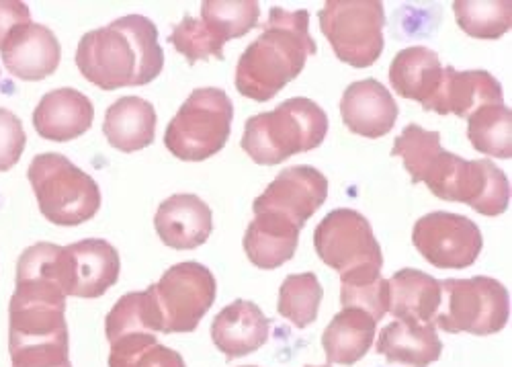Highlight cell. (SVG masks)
Instances as JSON below:
<instances>
[{
  "mask_svg": "<svg viewBox=\"0 0 512 367\" xmlns=\"http://www.w3.org/2000/svg\"><path fill=\"white\" fill-rule=\"evenodd\" d=\"M398 103L392 93L375 78L357 80L340 99V115L345 126L361 138H383L390 134L398 119Z\"/></svg>",
  "mask_w": 512,
  "mask_h": 367,
  "instance_id": "obj_16",
  "label": "cell"
},
{
  "mask_svg": "<svg viewBox=\"0 0 512 367\" xmlns=\"http://www.w3.org/2000/svg\"><path fill=\"white\" fill-rule=\"evenodd\" d=\"M27 177L39 212L56 226H80L93 220L101 208L97 181L58 152L37 154Z\"/></svg>",
  "mask_w": 512,
  "mask_h": 367,
  "instance_id": "obj_5",
  "label": "cell"
},
{
  "mask_svg": "<svg viewBox=\"0 0 512 367\" xmlns=\"http://www.w3.org/2000/svg\"><path fill=\"white\" fill-rule=\"evenodd\" d=\"M318 21L340 62L369 68L379 60L386 25L379 0H328L318 11Z\"/></svg>",
  "mask_w": 512,
  "mask_h": 367,
  "instance_id": "obj_9",
  "label": "cell"
},
{
  "mask_svg": "<svg viewBox=\"0 0 512 367\" xmlns=\"http://www.w3.org/2000/svg\"><path fill=\"white\" fill-rule=\"evenodd\" d=\"M154 228L166 247L175 251H193L211 236L213 214L201 197L193 193H177L158 206Z\"/></svg>",
  "mask_w": 512,
  "mask_h": 367,
  "instance_id": "obj_17",
  "label": "cell"
},
{
  "mask_svg": "<svg viewBox=\"0 0 512 367\" xmlns=\"http://www.w3.org/2000/svg\"><path fill=\"white\" fill-rule=\"evenodd\" d=\"M168 42L175 46V50L187 58L189 64L197 60H224V42L220 37L211 33V29L191 15H185L181 23L173 27Z\"/></svg>",
  "mask_w": 512,
  "mask_h": 367,
  "instance_id": "obj_34",
  "label": "cell"
},
{
  "mask_svg": "<svg viewBox=\"0 0 512 367\" xmlns=\"http://www.w3.org/2000/svg\"><path fill=\"white\" fill-rule=\"evenodd\" d=\"M164 335L193 333L216 302L218 285L213 273L195 261L170 267L152 285Z\"/></svg>",
  "mask_w": 512,
  "mask_h": 367,
  "instance_id": "obj_11",
  "label": "cell"
},
{
  "mask_svg": "<svg viewBox=\"0 0 512 367\" xmlns=\"http://www.w3.org/2000/svg\"><path fill=\"white\" fill-rule=\"evenodd\" d=\"M441 304V281L418 269H400L388 279V312L396 320L433 322Z\"/></svg>",
  "mask_w": 512,
  "mask_h": 367,
  "instance_id": "obj_25",
  "label": "cell"
},
{
  "mask_svg": "<svg viewBox=\"0 0 512 367\" xmlns=\"http://www.w3.org/2000/svg\"><path fill=\"white\" fill-rule=\"evenodd\" d=\"M328 197V179L314 167L297 165L281 171L273 183L254 199V214L273 212L291 220L297 228L324 206Z\"/></svg>",
  "mask_w": 512,
  "mask_h": 367,
  "instance_id": "obj_13",
  "label": "cell"
},
{
  "mask_svg": "<svg viewBox=\"0 0 512 367\" xmlns=\"http://www.w3.org/2000/svg\"><path fill=\"white\" fill-rule=\"evenodd\" d=\"M412 242L422 259L437 269L472 267L484 247L476 222L451 212L422 216L412 228Z\"/></svg>",
  "mask_w": 512,
  "mask_h": 367,
  "instance_id": "obj_12",
  "label": "cell"
},
{
  "mask_svg": "<svg viewBox=\"0 0 512 367\" xmlns=\"http://www.w3.org/2000/svg\"><path fill=\"white\" fill-rule=\"evenodd\" d=\"M66 294L41 275L17 273L9 304V353L13 367H72L68 357Z\"/></svg>",
  "mask_w": 512,
  "mask_h": 367,
  "instance_id": "obj_2",
  "label": "cell"
},
{
  "mask_svg": "<svg viewBox=\"0 0 512 367\" xmlns=\"http://www.w3.org/2000/svg\"><path fill=\"white\" fill-rule=\"evenodd\" d=\"M259 19L261 5L256 0H205L201 5V21L224 44L259 27Z\"/></svg>",
  "mask_w": 512,
  "mask_h": 367,
  "instance_id": "obj_31",
  "label": "cell"
},
{
  "mask_svg": "<svg viewBox=\"0 0 512 367\" xmlns=\"http://www.w3.org/2000/svg\"><path fill=\"white\" fill-rule=\"evenodd\" d=\"M377 322L361 308L340 310L322 335V349L330 363L355 365L373 347Z\"/></svg>",
  "mask_w": 512,
  "mask_h": 367,
  "instance_id": "obj_26",
  "label": "cell"
},
{
  "mask_svg": "<svg viewBox=\"0 0 512 367\" xmlns=\"http://www.w3.org/2000/svg\"><path fill=\"white\" fill-rule=\"evenodd\" d=\"M314 247L340 279L381 275V247L369 220L355 210L330 212L314 230Z\"/></svg>",
  "mask_w": 512,
  "mask_h": 367,
  "instance_id": "obj_10",
  "label": "cell"
},
{
  "mask_svg": "<svg viewBox=\"0 0 512 367\" xmlns=\"http://www.w3.org/2000/svg\"><path fill=\"white\" fill-rule=\"evenodd\" d=\"M508 318L510 296L498 279L478 275L441 281V304L433 320L441 331L488 337L500 333Z\"/></svg>",
  "mask_w": 512,
  "mask_h": 367,
  "instance_id": "obj_7",
  "label": "cell"
},
{
  "mask_svg": "<svg viewBox=\"0 0 512 367\" xmlns=\"http://www.w3.org/2000/svg\"><path fill=\"white\" fill-rule=\"evenodd\" d=\"M234 105L222 89H195L170 119L164 146L187 162H201L218 154L232 132Z\"/></svg>",
  "mask_w": 512,
  "mask_h": 367,
  "instance_id": "obj_6",
  "label": "cell"
},
{
  "mask_svg": "<svg viewBox=\"0 0 512 367\" xmlns=\"http://www.w3.org/2000/svg\"><path fill=\"white\" fill-rule=\"evenodd\" d=\"M467 138L480 154L508 160L512 156V111L486 105L467 117Z\"/></svg>",
  "mask_w": 512,
  "mask_h": 367,
  "instance_id": "obj_28",
  "label": "cell"
},
{
  "mask_svg": "<svg viewBox=\"0 0 512 367\" xmlns=\"http://www.w3.org/2000/svg\"><path fill=\"white\" fill-rule=\"evenodd\" d=\"M441 152V134L424 130L418 124H408L392 148V154L404 160L412 183H422L426 179Z\"/></svg>",
  "mask_w": 512,
  "mask_h": 367,
  "instance_id": "obj_33",
  "label": "cell"
},
{
  "mask_svg": "<svg viewBox=\"0 0 512 367\" xmlns=\"http://www.w3.org/2000/svg\"><path fill=\"white\" fill-rule=\"evenodd\" d=\"M0 54H3L5 68L15 78L35 83L58 70L62 48L52 29L31 21L9 33Z\"/></svg>",
  "mask_w": 512,
  "mask_h": 367,
  "instance_id": "obj_15",
  "label": "cell"
},
{
  "mask_svg": "<svg viewBox=\"0 0 512 367\" xmlns=\"http://www.w3.org/2000/svg\"><path fill=\"white\" fill-rule=\"evenodd\" d=\"M306 367H328V365H306Z\"/></svg>",
  "mask_w": 512,
  "mask_h": 367,
  "instance_id": "obj_38",
  "label": "cell"
},
{
  "mask_svg": "<svg viewBox=\"0 0 512 367\" xmlns=\"http://www.w3.org/2000/svg\"><path fill=\"white\" fill-rule=\"evenodd\" d=\"M328 134V115L306 97H293L267 113L252 115L242 136V150L256 165L273 167L318 148Z\"/></svg>",
  "mask_w": 512,
  "mask_h": 367,
  "instance_id": "obj_4",
  "label": "cell"
},
{
  "mask_svg": "<svg viewBox=\"0 0 512 367\" xmlns=\"http://www.w3.org/2000/svg\"><path fill=\"white\" fill-rule=\"evenodd\" d=\"M144 333H162L160 312L154 300L152 285L146 292H132L121 296L105 318V335L109 345L117 339Z\"/></svg>",
  "mask_w": 512,
  "mask_h": 367,
  "instance_id": "obj_27",
  "label": "cell"
},
{
  "mask_svg": "<svg viewBox=\"0 0 512 367\" xmlns=\"http://www.w3.org/2000/svg\"><path fill=\"white\" fill-rule=\"evenodd\" d=\"M158 335H132L111 343L109 367H187L179 351L164 347Z\"/></svg>",
  "mask_w": 512,
  "mask_h": 367,
  "instance_id": "obj_32",
  "label": "cell"
},
{
  "mask_svg": "<svg viewBox=\"0 0 512 367\" xmlns=\"http://www.w3.org/2000/svg\"><path fill=\"white\" fill-rule=\"evenodd\" d=\"M64 294L95 300L107 294L119 279V253L103 238H87L64 247Z\"/></svg>",
  "mask_w": 512,
  "mask_h": 367,
  "instance_id": "obj_14",
  "label": "cell"
},
{
  "mask_svg": "<svg viewBox=\"0 0 512 367\" xmlns=\"http://www.w3.org/2000/svg\"><path fill=\"white\" fill-rule=\"evenodd\" d=\"M322 298L324 290L316 273L310 271L289 275L285 277L279 290L277 310L295 326V329H306V326L316 322Z\"/></svg>",
  "mask_w": 512,
  "mask_h": 367,
  "instance_id": "obj_30",
  "label": "cell"
},
{
  "mask_svg": "<svg viewBox=\"0 0 512 367\" xmlns=\"http://www.w3.org/2000/svg\"><path fill=\"white\" fill-rule=\"evenodd\" d=\"M25 130L21 119L9 111L0 109V173L11 171L21 160L25 150Z\"/></svg>",
  "mask_w": 512,
  "mask_h": 367,
  "instance_id": "obj_36",
  "label": "cell"
},
{
  "mask_svg": "<svg viewBox=\"0 0 512 367\" xmlns=\"http://www.w3.org/2000/svg\"><path fill=\"white\" fill-rule=\"evenodd\" d=\"M375 351L390 363L406 367H429L439 361L443 343L435 322L394 320L377 337Z\"/></svg>",
  "mask_w": 512,
  "mask_h": 367,
  "instance_id": "obj_21",
  "label": "cell"
},
{
  "mask_svg": "<svg viewBox=\"0 0 512 367\" xmlns=\"http://www.w3.org/2000/svg\"><path fill=\"white\" fill-rule=\"evenodd\" d=\"M80 74L103 91L144 87L164 68L156 25L142 15H125L82 35L76 50Z\"/></svg>",
  "mask_w": 512,
  "mask_h": 367,
  "instance_id": "obj_1",
  "label": "cell"
},
{
  "mask_svg": "<svg viewBox=\"0 0 512 367\" xmlns=\"http://www.w3.org/2000/svg\"><path fill=\"white\" fill-rule=\"evenodd\" d=\"M103 134L107 142L125 154L148 148L156 134L154 105L142 97H121L105 113Z\"/></svg>",
  "mask_w": 512,
  "mask_h": 367,
  "instance_id": "obj_23",
  "label": "cell"
},
{
  "mask_svg": "<svg viewBox=\"0 0 512 367\" xmlns=\"http://www.w3.org/2000/svg\"><path fill=\"white\" fill-rule=\"evenodd\" d=\"M459 27L476 39H500L512 27L510 0H455Z\"/></svg>",
  "mask_w": 512,
  "mask_h": 367,
  "instance_id": "obj_29",
  "label": "cell"
},
{
  "mask_svg": "<svg viewBox=\"0 0 512 367\" xmlns=\"http://www.w3.org/2000/svg\"><path fill=\"white\" fill-rule=\"evenodd\" d=\"M340 304L343 308H361L375 322L388 314V279L381 275L340 281Z\"/></svg>",
  "mask_w": 512,
  "mask_h": 367,
  "instance_id": "obj_35",
  "label": "cell"
},
{
  "mask_svg": "<svg viewBox=\"0 0 512 367\" xmlns=\"http://www.w3.org/2000/svg\"><path fill=\"white\" fill-rule=\"evenodd\" d=\"M422 183L439 199L465 203L490 218L504 214L510 203V183L488 158L465 160L443 150Z\"/></svg>",
  "mask_w": 512,
  "mask_h": 367,
  "instance_id": "obj_8",
  "label": "cell"
},
{
  "mask_svg": "<svg viewBox=\"0 0 512 367\" xmlns=\"http://www.w3.org/2000/svg\"><path fill=\"white\" fill-rule=\"evenodd\" d=\"M271 320L254 302L236 300L211 324V339L226 359H238L259 351L269 339Z\"/></svg>",
  "mask_w": 512,
  "mask_h": 367,
  "instance_id": "obj_20",
  "label": "cell"
},
{
  "mask_svg": "<svg viewBox=\"0 0 512 367\" xmlns=\"http://www.w3.org/2000/svg\"><path fill=\"white\" fill-rule=\"evenodd\" d=\"M297 244H300V228L273 212L254 214L244 234L246 257L259 269L281 267L295 255Z\"/></svg>",
  "mask_w": 512,
  "mask_h": 367,
  "instance_id": "obj_22",
  "label": "cell"
},
{
  "mask_svg": "<svg viewBox=\"0 0 512 367\" xmlns=\"http://www.w3.org/2000/svg\"><path fill=\"white\" fill-rule=\"evenodd\" d=\"M31 23V13L25 3L19 0H0V48L13 29Z\"/></svg>",
  "mask_w": 512,
  "mask_h": 367,
  "instance_id": "obj_37",
  "label": "cell"
},
{
  "mask_svg": "<svg viewBox=\"0 0 512 367\" xmlns=\"http://www.w3.org/2000/svg\"><path fill=\"white\" fill-rule=\"evenodd\" d=\"M310 13L273 7L263 33L244 50L236 66V89L252 101H271L302 74L316 54Z\"/></svg>",
  "mask_w": 512,
  "mask_h": 367,
  "instance_id": "obj_3",
  "label": "cell"
},
{
  "mask_svg": "<svg viewBox=\"0 0 512 367\" xmlns=\"http://www.w3.org/2000/svg\"><path fill=\"white\" fill-rule=\"evenodd\" d=\"M486 105H504V95L498 80L486 70L457 72L453 66L443 68V80L433 101L424 111L439 115L469 117Z\"/></svg>",
  "mask_w": 512,
  "mask_h": 367,
  "instance_id": "obj_18",
  "label": "cell"
},
{
  "mask_svg": "<svg viewBox=\"0 0 512 367\" xmlns=\"http://www.w3.org/2000/svg\"><path fill=\"white\" fill-rule=\"evenodd\" d=\"M95 121L93 101L76 89H56L41 97L33 111L35 132L52 142H70L87 134Z\"/></svg>",
  "mask_w": 512,
  "mask_h": 367,
  "instance_id": "obj_19",
  "label": "cell"
},
{
  "mask_svg": "<svg viewBox=\"0 0 512 367\" xmlns=\"http://www.w3.org/2000/svg\"><path fill=\"white\" fill-rule=\"evenodd\" d=\"M242 367H256V365H242Z\"/></svg>",
  "mask_w": 512,
  "mask_h": 367,
  "instance_id": "obj_39",
  "label": "cell"
},
{
  "mask_svg": "<svg viewBox=\"0 0 512 367\" xmlns=\"http://www.w3.org/2000/svg\"><path fill=\"white\" fill-rule=\"evenodd\" d=\"M443 80V64L437 52L414 46L398 52L390 64V83L394 91L404 97L418 101L422 109L433 101Z\"/></svg>",
  "mask_w": 512,
  "mask_h": 367,
  "instance_id": "obj_24",
  "label": "cell"
}]
</instances>
